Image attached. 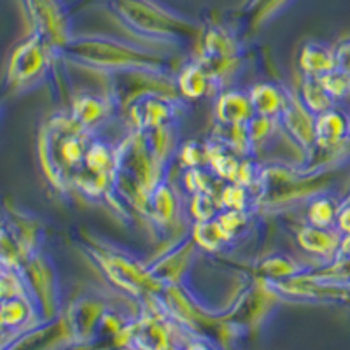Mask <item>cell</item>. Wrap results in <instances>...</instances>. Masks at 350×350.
I'll return each mask as SVG.
<instances>
[{
    "instance_id": "6da1fadb",
    "label": "cell",
    "mask_w": 350,
    "mask_h": 350,
    "mask_svg": "<svg viewBox=\"0 0 350 350\" xmlns=\"http://www.w3.org/2000/svg\"><path fill=\"white\" fill-rule=\"evenodd\" d=\"M109 11L131 33L156 44H175L196 33L191 20L159 0H109Z\"/></svg>"
},
{
    "instance_id": "7a4b0ae2",
    "label": "cell",
    "mask_w": 350,
    "mask_h": 350,
    "mask_svg": "<svg viewBox=\"0 0 350 350\" xmlns=\"http://www.w3.org/2000/svg\"><path fill=\"white\" fill-rule=\"evenodd\" d=\"M70 60L84 64L96 70L116 72L126 70H161L163 58L142 48L139 44L126 42L118 37L83 36L74 37L62 49Z\"/></svg>"
},
{
    "instance_id": "3957f363",
    "label": "cell",
    "mask_w": 350,
    "mask_h": 350,
    "mask_svg": "<svg viewBox=\"0 0 350 350\" xmlns=\"http://www.w3.org/2000/svg\"><path fill=\"white\" fill-rule=\"evenodd\" d=\"M20 268L44 323L60 317V289L51 261L40 252H33L21 262Z\"/></svg>"
},
{
    "instance_id": "277c9868",
    "label": "cell",
    "mask_w": 350,
    "mask_h": 350,
    "mask_svg": "<svg viewBox=\"0 0 350 350\" xmlns=\"http://www.w3.org/2000/svg\"><path fill=\"white\" fill-rule=\"evenodd\" d=\"M53 46L42 36L33 32L12 49L8 65V84L12 88L30 86L44 74L49 65Z\"/></svg>"
},
{
    "instance_id": "5b68a950",
    "label": "cell",
    "mask_w": 350,
    "mask_h": 350,
    "mask_svg": "<svg viewBox=\"0 0 350 350\" xmlns=\"http://www.w3.org/2000/svg\"><path fill=\"white\" fill-rule=\"evenodd\" d=\"M33 32L42 36L53 48L62 49L70 42L72 25L64 0H23Z\"/></svg>"
},
{
    "instance_id": "8992f818",
    "label": "cell",
    "mask_w": 350,
    "mask_h": 350,
    "mask_svg": "<svg viewBox=\"0 0 350 350\" xmlns=\"http://www.w3.org/2000/svg\"><path fill=\"white\" fill-rule=\"evenodd\" d=\"M107 308V303L95 295H81L68 305L64 317L70 333L72 347L81 349L95 340L100 321Z\"/></svg>"
},
{
    "instance_id": "52a82bcc",
    "label": "cell",
    "mask_w": 350,
    "mask_h": 350,
    "mask_svg": "<svg viewBox=\"0 0 350 350\" xmlns=\"http://www.w3.org/2000/svg\"><path fill=\"white\" fill-rule=\"evenodd\" d=\"M128 105V118L135 131H148L159 124L174 121L177 102L168 96V93L148 92L131 100Z\"/></svg>"
},
{
    "instance_id": "ba28073f",
    "label": "cell",
    "mask_w": 350,
    "mask_h": 350,
    "mask_svg": "<svg viewBox=\"0 0 350 350\" xmlns=\"http://www.w3.org/2000/svg\"><path fill=\"white\" fill-rule=\"evenodd\" d=\"M56 347H72L70 333L64 315L55 321L40 323L39 326L4 343V350H55Z\"/></svg>"
},
{
    "instance_id": "9c48e42d",
    "label": "cell",
    "mask_w": 350,
    "mask_h": 350,
    "mask_svg": "<svg viewBox=\"0 0 350 350\" xmlns=\"http://www.w3.org/2000/svg\"><path fill=\"white\" fill-rule=\"evenodd\" d=\"M282 131L299 149H308L315 146V116L303 105L298 95L289 93L284 111L279 116Z\"/></svg>"
},
{
    "instance_id": "30bf717a",
    "label": "cell",
    "mask_w": 350,
    "mask_h": 350,
    "mask_svg": "<svg viewBox=\"0 0 350 350\" xmlns=\"http://www.w3.org/2000/svg\"><path fill=\"white\" fill-rule=\"evenodd\" d=\"M350 135L349 116L333 107L323 114L315 116V148L333 151L342 146Z\"/></svg>"
},
{
    "instance_id": "8fae6325",
    "label": "cell",
    "mask_w": 350,
    "mask_h": 350,
    "mask_svg": "<svg viewBox=\"0 0 350 350\" xmlns=\"http://www.w3.org/2000/svg\"><path fill=\"white\" fill-rule=\"evenodd\" d=\"M342 233L336 228H319V226H303L296 235V242L303 251L315 258H324L327 262L334 261L336 251H338Z\"/></svg>"
},
{
    "instance_id": "7c38bea8",
    "label": "cell",
    "mask_w": 350,
    "mask_h": 350,
    "mask_svg": "<svg viewBox=\"0 0 350 350\" xmlns=\"http://www.w3.org/2000/svg\"><path fill=\"white\" fill-rule=\"evenodd\" d=\"M202 58L200 62L228 60L239 55V39L223 25H208L200 36Z\"/></svg>"
},
{
    "instance_id": "4fadbf2b",
    "label": "cell",
    "mask_w": 350,
    "mask_h": 350,
    "mask_svg": "<svg viewBox=\"0 0 350 350\" xmlns=\"http://www.w3.org/2000/svg\"><path fill=\"white\" fill-rule=\"evenodd\" d=\"M298 65L303 76L321 77L336 68V53L327 44L319 42V40H308L299 49Z\"/></svg>"
},
{
    "instance_id": "5bb4252c",
    "label": "cell",
    "mask_w": 350,
    "mask_h": 350,
    "mask_svg": "<svg viewBox=\"0 0 350 350\" xmlns=\"http://www.w3.org/2000/svg\"><path fill=\"white\" fill-rule=\"evenodd\" d=\"M215 118L221 124H245L254 118L249 93L224 92L215 104Z\"/></svg>"
},
{
    "instance_id": "9a60e30c",
    "label": "cell",
    "mask_w": 350,
    "mask_h": 350,
    "mask_svg": "<svg viewBox=\"0 0 350 350\" xmlns=\"http://www.w3.org/2000/svg\"><path fill=\"white\" fill-rule=\"evenodd\" d=\"M112 104L111 100L104 98V96H96L92 93H84V95L77 96L72 102L70 116L72 120L76 121L79 126L84 130H92L96 124L107 120L109 112H111Z\"/></svg>"
},
{
    "instance_id": "2e32d148",
    "label": "cell",
    "mask_w": 350,
    "mask_h": 350,
    "mask_svg": "<svg viewBox=\"0 0 350 350\" xmlns=\"http://www.w3.org/2000/svg\"><path fill=\"white\" fill-rule=\"evenodd\" d=\"M287 95L280 86L273 83H259L251 88L249 96L256 116L279 118L287 102Z\"/></svg>"
},
{
    "instance_id": "e0dca14e",
    "label": "cell",
    "mask_w": 350,
    "mask_h": 350,
    "mask_svg": "<svg viewBox=\"0 0 350 350\" xmlns=\"http://www.w3.org/2000/svg\"><path fill=\"white\" fill-rule=\"evenodd\" d=\"M177 196L172 191V187L165 184L163 180L154 187V191L149 195L148 205H146V214H149L152 223L156 226H170L177 215Z\"/></svg>"
},
{
    "instance_id": "ac0fdd59",
    "label": "cell",
    "mask_w": 350,
    "mask_h": 350,
    "mask_svg": "<svg viewBox=\"0 0 350 350\" xmlns=\"http://www.w3.org/2000/svg\"><path fill=\"white\" fill-rule=\"evenodd\" d=\"M175 88L186 98H202L212 88V79L202 62H193L180 68Z\"/></svg>"
},
{
    "instance_id": "d6986e66",
    "label": "cell",
    "mask_w": 350,
    "mask_h": 350,
    "mask_svg": "<svg viewBox=\"0 0 350 350\" xmlns=\"http://www.w3.org/2000/svg\"><path fill=\"white\" fill-rule=\"evenodd\" d=\"M298 96L303 102V105L314 116L323 114V112L334 107V98L327 93V90L323 86L319 77L303 76Z\"/></svg>"
},
{
    "instance_id": "ffe728a7",
    "label": "cell",
    "mask_w": 350,
    "mask_h": 350,
    "mask_svg": "<svg viewBox=\"0 0 350 350\" xmlns=\"http://www.w3.org/2000/svg\"><path fill=\"white\" fill-rule=\"evenodd\" d=\"M144 135L148 139L152 154L165 167L170 156L175 152V148H177V126H175L174 121H168V123L144 131Z\"/></svg>"
},
{
    "instance_id": "44dd1931",
    "label": "cell",
    "mask_w": 350,
    "mask_h": 350,
    "mask_svg": "<svg viewBox=\"0 0 350 350\" xmlns=\"http://www.w3.org/2000/svg\"><path fill=\"white\" fill-rule=\"evenodd\" d=\"M308 271V268L299 267L298 262L286 256H270L265 261L259 262L258 267V279L268 280V282H280V280L293 279L298 275Z\"/></svg>"
},
{
    "instance_id": "7402d4cb",
    "label": "cell",
    "mask_w": 350,
    "mask_h": 350,
    "mask_svg": "<svg viewBox=\"0 0 350 350\" xmlns=\"http://www.w3.org/2000/svg\"><path fill=\"white\" fill-rule=\"evenodd\" d=\"M191 240L200 249L215 252L219 249H223L230 242L231 237L221 228V224L217 223V219H211V221L195 223V226L191 230Z\"/></svg>"
},
{
    "instance_id": "603a6c76",
    "label": "cell",
    "mask_w": 350,
    "mask_h": 350,
    "mask_svg": "<svg viewBox=\"0 0 350 350\" xmlns=\"http://www.w3.org/2000/svg\"><path fill=\"white\" fill-rule=\"evenodd\" d=\"M340 203L331 200L329 196H315L308 203L306 219L308 224L319 228H334L336 214H338Z\"/></svg>"
},
{
    "instance_id": "cb8c5ba5",
    "label": "cell",
    "mask_w": 350,
    "mask_h": 350,
    "mask_svg": "<svg viewBox=\"0 0 350 350\" xmlns=\"http://www.w3.org/2000/svg\"><path fill=\"white\" fill-rule=\"evenodd\" d=\"M293 0H245L243 11L251 16L252 27H259L282 12Z\"/></svg>"
},
{
    "instance_id": "d4e9b609",
    "label": "cell",
    "mask_w": 350,
    "mask_h": 350,
    "mask_svg": "<svg viewBox=\"0 0 350 350\" xmlns=\"http://www.w3.org/2000/svg\"><path fill=\"white\" fill-rule=\"evenodd\" d=\"M219 212H221V205L215 200V196L207 195V193H196V195H193L191 203H189V214L193 215L195 223L215 219Z\"/></svg>"
},
{
    "instance_id": "484cf974",
    "label": "cell",
    "mask_w": 350,
    "mask_h": 350,
    "mask_svg": "<svg viewBox=\"0 0 350 350\" xmlns=\"http://www.w3.org/2000/svg\"><path fill=\"white\" fill-rule=\"evenodd\" d=\"M249 202V191L247 187L239 183L224 184L219 193V205L221 208H231V211H245Z\"/></svg>"
},
{
    "instance_id": "4316f807",
    "label": "cell",
    "mask_w": 350,
    "mask_h": 350,
    "mask_svg": "<svg viewBox=\"0 0 350 350\" xmlns=\"http://www.w3.org/2000/svg\"><path fill=\"white\" fill-rule=\"evenodd\" d=\"M319 79H321L323 86L326 88L327 93H329L334 100L343 98V96H347L350 93V74L342 70V68H333L331 72H327V74L319 77Z\"/></svg>"
},
{
    "instance_id": "83f0119b",
    "label": "cell",
    "mask_w": 350,
    "mask_h": 350,
    "mask_svg": "<svg viewBox=\"0 0 350 350\" xmlns=\"http://www.w3.org/2000/svg\"><path fill=\"white\" fill-rule=\"evenodd\" d=\"M180 161L186 168L203 167L207 163V146H200L196 142H186L180 148Z\"/></svg>"
},
{
    "instance_id": "f1b7e54d",
    "label": "cell",
    "mask_w": 350,
    "mask_h": 350,
    "mask_svg": "<svg viewBox=\"0 0 350 350\" xmlns=\"http://www.w3.org/2000/svg\"><path fill=\"white\" fill-rule=\"evenodd\" d=\"M215 219H217V223L221 224V228H223L230 237H235L247 223L245 212L231 211V208H221V212H219Z\"/></svg>"
},
{
    "instance_id": "f546056e",
    "label": "cell",
    "mask_w": 350,
    "mask_h": 350,
    "mask_svg": "<svg viewBox=\"0 0 350 350\" xmlns=\"http://www.w3.org/2000/svg\"><path fill=\"white\" fill-rule=\"evenodd\" d=\"M224 347L215 340L200 336V334H189L184 342L183 350H223Z\"/></svg>"
},
{
    "instance_id": "4dcf8cb0",
    "label": "cell",
    "mask_w": 350,
    "mask_h": 350,
    "mask_svg": "<svg viewBox=\"0 0 350 350\" xmlns=\"http://www.w3.org/2000/svg\"><path fill=\"white\" fill-rule=\"evenodd\" d=\"M334 228L342 233V235H350V202L347 200L342 203L336 214V221H334Z\"/></svg>"
},
{
    "instance_id": "1f68e13d",
    "label": "cell",
    "mask_w": 350,
    "mask_h": 350,
    "mask_svg": "<svg viewBox=\"0 0 350 350\" xmlns=\"http://www.w3.org/2000/svg\"><path fill=\"white\" fill-rule=\"evenodd\" d=\"M334 53H336V67L350 74V39L340 44L338 48H334Z\"/></svg>"
},
{
    "instance_id": "d6a6232c",
    "label": "cell",
    "mask_w": 350,
    "mask_h": 350,
    "mask_svg": "<svg viewBox=\"0 0 350 350\" xmlns=\"http://www.w3.org/2000/svg\"><path fill=\"white\" fill-rule=\"evenodd\" d=\"M334 259H350V235H342L338 251H336V258Z\"/></svg>"
},
{
    "instance_id": "836d02e7",
    "label": "cell",
    "mask_w": 350,
    "mask_h": 350,
    "mask_svg": "<svg viewBox=\"0 0 350 350\" xmlns=\"http://www.w3.org/2000/svg\"><path fill=\"white\" fill-rule=\"evenodd\" d=\"M107 350H139L135 345H131V343H126V345H118V347H111Z\"/></svg>"
},
{
    "instance_id": "e575fe53",
    "label": "cell",
    "mask_w": 350,
    "mask_h": 350,
    "mask_svg": "<svg viewBox=\"0 0 350 350\" xmlns=\"http://www.w3.org/2000/svg\"><path fill=\"white\" fill-rule=\"evenodd\" d=\"M347 200H349V202H350V196H349V198H347Z\"/></svg>"
},
{
    "instance_id": "d590c367",
    "label": "cell",
    "mask_w": 350,
    "mask_h": 350,
    "mask_svg": "<svg viewBox=\"0 0 350 350\" xmlns=\"http://www.w3.org/2000/svg\"><path fill=\"white\" fill-rule=\"evenodd\" d=\"M349 289H350V282H349Z\"/></svg>"
}]
</instances>
